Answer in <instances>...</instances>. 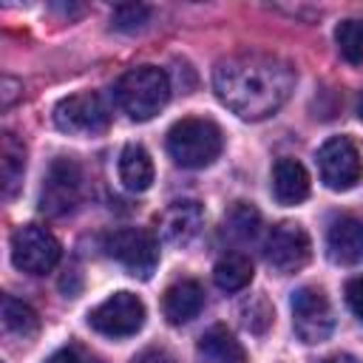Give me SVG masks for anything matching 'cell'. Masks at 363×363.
<instances>
[{"label": "cell", "mask_w": 363, "mask_h": 363, "mask_svg": "<svg viewBox=\"0 0 363 363\" xmlns=\"http://www.w3.org/2000/svg\"><path fill=\"white\" fill-rule=\"evenodd\" d=\"M295 88L289 62L272 54H233L216 62L213 91L241 119H267L275 113Z\"/></svg>", "instance_id": "1"}, {"label": "cell", "mask_w": 363, "mask_h": 363, "mask_svg": "<svg viewBox=\"0 0 363 363\" xmlns=\"http://www.w3.org/2000/svg\"><path fill=\"white\" fill-rule=\"evenodd\" d=\"M113 99L130 119L136 122L153 119L170 99V79L156 65L128 68L113 82Z\"/></svg>", "instance_id": "2"}, {"label": "cell", "mask_w": 363, "mask_h": 363, "mask_svg": "<svg viewBox=\"0 0 363 363\" xmlns=\"http://www.w3.org/2000/svg\"><path fill=\"white\" fill-rule=\"evenodd\" d=\"M221 128L210 119H179L170 130H167V153L176 164L182 167H207L218 159L221 153Z\"/></svg>", "instance_id": "3"}, {"label": "cell", "mask_w": 363, "mask_h": 363, "mask_svg": "<svg viewBox=\"0 0 363 363\" xmlns=\"http://www.w3.org/2000/svg\"><path fill=\"white\" fill-rule=\"evenodd\" d=\"M102 250L116 264H122L133 278H142V281H147L159 264V241L150 230H142V227L111 230L102 238Z\"/></svg>", "instance_id": "4"}, {"label": "cell", "mask_w": 363, "mask_h": 363, "mask_svg": "<svg viewBox=\"0 0 363 363\" xmlns=\"http://www.w3.org/2000/svg\"><path fill=\"white\" fill-rule=\"evenodd\" d=\"M82 201V170L74 159H54L40 187V213L51 218H62L74 213Z\"/></svg>", "instance_id": "5"}, {"label": "cell", "mask_w": 363, "mask_h": 363, "mask_svg": "<svg viewBox=\"0 0 363 363\" xmlns=\"http://www.w3.org/2000/svg\"><path fill=\"white\" fill-rule=\"evenodd\" d=\"M60 255H62V247L48 227L23 224L11 235V261L20 272L45 275L60 264Z\"/></svg>", "instance_id": "6"}, {"label": "cell", "mask_w": 363, "mask_h": 363, "mask_svg": "<svg viewBox=\"0 0 363 363\" xmlns=\"http://www.w3.org/2000/svg\"><path fill=\"white\" fill-rule=\"evenodd\" d=\"M54 125L68 136H96L108 130L111 113L99 94L82 91L54 105Z\"/></svg>", "instance_id": "7"}, {"label": "cell", "mask_w": 363, "mask_h": 363, "mask_svg": "<svg viewBox=\"0 0 363 363\" xmlns=\"http://www.w3.org/2000/svg\"><path fill=\"white\" fill-rule=\"evenodd\" d=\"M292 329L303 343H323L335 332V312L323 289L301 286L292 292Z\"/></svg>", "instance_id": "8"}, {"label": "cell", "mask_w": 363, "mask_h": 363, "mask_svg": "<svg viewBox=\"0 0 363 363\" xmlns=\"http://www.w3.org/2000/svg\"><path fill=\"white\" fill-rule=\"evenodd\" d=\"M145 323V303L133 292H113L88 312V326L105 337H130Z\"/></svg>", "instance_id": "9"}, {"label": "cell", "mask_w": 363, "mask_h": 363, "mask_svg": "<svg viewBox=\"0 0 363 363\" xmlns=\"http://www.w3.org/2000/svg\"><path fill=\"white\" fill-rule=\"evenodd\" d=\"M318 170L329 190H352L363 179L360 150L349 136H332L318 150Z\"/></svg>", "instance_id": "10"}, {"label": "cell", "mask_w": 363, "mask_h": 363, "mask_svg": "<svg viewBox=\"0 0 363 363\" xmlns=\"http://www.w3.org/2000/svg\"><path fill=\"white\" fill-rule=\"evenodd\" d=\"M309 255H312L309 233L295 221L275 224L264 241V258L281 275H289V272H298L301 267H306Z\"/></svg>", "instance_id": "11"}, {"label": "cell", "mask_w": 363, "mask_h": 363, "mask_svg": "<svg viewBox=\"0 0 363 363\" xmlns=\"http://www.w3.org/2000/svg\"><path fill=\"white\" fill-rule=\"evenodd\" d=\"M204 224V210L199 201L193 199H182V201H173L162 216H159V235L164 244H173V247H184L190 244L199 230Z\"/></svg>", "instance_id": "12"}, {"label": "cell", "mask_w": 363, "mask_h": 363, "mask_svg": "<svg viewBox=\"0 0 363 363\" xmlns=\"http://www.w3.org/2000/svg\"><path fill=\"white\" fill-rule=\"evenodd\" d=\"M326 252L335 264L352 267L363 261V221L357 216H337L326 230Z\"/></svg>", "instance_id": "13"}, {"label": "cell", "mask_w": 363, "mask_h": 363, "mask_svg": "<svg viewBox=\"0 0 363 363\" xmlns=\"http://www.w3.org/2000/svg\"><path fill=\"white\" fill-rule=\"evenodd\" d=\"M204 306V289L199 281H176L173 286L164 289V298H162V312L167 318V323L173 326H182L187 320H193Z\"/></svg>", "instance_id": "14"}, {"label": "cell", "mask_w": 363, "mask_h": 363, "mask_svg": "<svg viewBox=\"0 0 363 363\" xmlns=\"http://www.w3.org/2000/svg\"><path fill=\"white\" fill-rule=\"evenodd\" d=\"M272 193L278 199V204L292 207L301 204L309 196V173L301 162L284 156L272 164Z\"/></svg>", "instance_id": "15"}, {"label": "cell", "mask_w": 363, "mask_h": 363, "mask_svg": "<svg viewBox=\"0 0 363 363\" xmlns=\"http://www.w3.org/2000/svg\"><path fill=\"white\" fill-rule=\"evenodd\" d=\"M199 354L204 357V363H247V352L244 346L235 340V335L216 323L210 326L201 337H199Z\"/></svg>", "instance_id": "16"}, {"label": "cell", "mask_w": 363, "mask_h": 363, "mask_svg": "<svg viewBox=\"0 0 363 363\" xmlns=\"http://www.w3.org/2000/svg\"><path fill=\"white\" fill-rule=\"evenodd\" d=\"M119 182L130 193H145L153 184V159L142 145H125L119 153Z\"/></svg>", "instance_id": "17"}, {"label": "cell", "mask_w": 363, "mask_h": 363, "mask_svg": "<svg viewBox=\"0 0 363 363\" xmlns=\"http://www.w3.org/2000/svg\"><path fill=\"white\" fill-rule=\"evenodd\" d=\"M0 162H3V196L14 199L26 173V145L11 130H6L0 139Z\"/></svg>", "instance_id": "18"}, {"label": "cell", "mask_w": 363, "mask_h": 363, "mask_svg": "<svg viewBox=\"0 0 363 363\" xmlns=\"http://www.w3.org/2000/svg\"><path fill=\"white\" fill-rule=\"evenodd\" d=\"M258 230H261V213H258L250 201H235V204L224 213V218H221V233H224V238L233 241V244H247V241H252V238L258 235Z\"/></svg>", "instance_id": "19"}, {"label": "cell", "mask_w": 363, "mask_h": 363, "mask_svg": "<svg viewBox=\"0 0 363 363\" xmlns=\"http://www.w3.org/2000/svg\"><path fill=\"white\" fill-rule=\"evenodd\" d=\"M213 281L221 292H241L252 281V261L244 252H227L216 261Z\"/></svg>", "instance_id": "20"}, {"label": "cell", "mask_w": 363, "mask_h": 363, "mask_svg": "<svg viewBox=\"0 0 363 363\" xmlns=\"http://www.w3.org/2000/svg\"><path fill=\"white\" fill-rule=\"evenodd\" d=\"M3 326L9 335H17L26 340V337L37 335L40 318L26 301H17L14 295H3Z\"/></svg>", "instance_id": "21"}, {"label": "cell", "mask_w": 363, "mask_h": 363, "mask_svg": "<svg viewBox=\"0 0 363 363\" xmlns=\"http://www.w3.org/2000/svg\"><path fill=\"white\" fill-rule=\"evenodd\" d=\"M335 43H337L340 57H343L349 65H363V20L352 17V20L337 23V28H335Z\"/></svg>", "instance_id": "22"}, {"label": "cell", "mask_w": 363, "mask_h": 363, "mask_svg": "<svg viewBox=\"0 0 363 363\" xmlns=\"http://www.w3.org/2000/svg\"><path fill=\"white\" fill-rule=\"evenodd\" d=\"M238 315H241L244 329L252 332V335H264L269 329V323H272V306H269V301L264 295H250L241 303V312Z\"/></svg>", "instance_id": "23"}, {"label": "cell", "mask_w": 363, "mask_h": 363, "mask_svg": "<svg viewBox=\"0 0 363 363\" xmlns=\"http://www.w3.org/2000/svg\"><path fill=\"white\" fill-rule=\"evenodd\" d=\"M153 17V9L150 6H142V3H125V6H116L113 14H111V26L116 31H142Z\"/></svg>", "instance_id": "24"}, {"label": "cell", "mask_w": 363, "mask_h": 363, "mask_svg": "<svg viewBox=\"0 0 363 363\" xmlns=\"http://www.w3.org/2000/svg\"><path fill=\"white\" fill-rule=\"evenodd\" d=\"M45 363H102L96 354H91L85 346H79V343H68V346H62V349H57Z\"/></svg>", "instance_id": "25"}, {"label": "cell", "mask_w": 363, "mask_h": 363, "mask_svg": "<svg viewBox=\"0 0 363 363\" xmlns=\"http://www.w3.org/2000/svg\"><path fill=\"white\" fill-rule=\"evenodd\" d=\"M346 303H349V309L363 320V275H357V278H352V281L346 284Z\"/></svg>", "instance_id": "26"}, {"label": "cell", "mask_w": 363, "mask_h": 363, "mask_svg": "<svg viewBox=\"0 0 363 363\" xmlns=\"http://www.w3.org/2000/svg\"><path fill=\"white\" fill-rule=\"evenodd\" d=\"M130 363H176V357L167 352V349H159V346H150V349H142Z\"/></svg>", "instance_id": "27"}, {"label": "cell", "mask_w": 363, "mask_h": 363, "mask_svg": "<svg viewBox=\"0 0 363 363\" xmlns=\"http://www.w3.org/2000/svg\"><path fill=\"white\" fill-rule=\"evenodd\" d=\"M23 91V85L17 82V79H11V77H3V99H0V105L3 108H9L14 99H17V94Z\"/></svg>", "instance_id": "28"}, {"label": "cell", "mask_w": 363, "mask_h": 363, "mask_svg": "<svg viewBox=\"0 0 363 363\" xmlns=\"http://www.w3.org/2000/svg\"><path fill=\"white\" fill-rule=\"evenodd\" d=\"M320 363H363V360H357L354 354H346V352H337V354H329V357H323Z\"/></svg>", "instance_id": "29"}, {"label": "cell", "mask_w": 363, "mask_h": 363, "mask_svg": "<svg viewBox=\"0 0 363 363\" xmlns=\"http://www.w3.org/2000/svg\"><path fill=\"white\" fill-rule=\"evenodd\" d=\"M354 113H357V119L363 122V91H360V96H357V102H354Z\"/></svg>", "instance_id": "30"}]
</instances>
